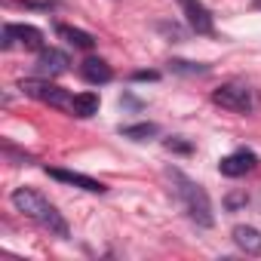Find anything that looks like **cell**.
Returning a JSON list of instances; mask_svg holds the SVG:
<instances>
[{
  "label": "cell",
  "instance_id": "cell-11",
  "mask_svg": "<svg viewBox=\"0 0 261 261\" xmlns=\"http://www.w3.org/2000/svg\"><path fill=\"white\" fill-rule=\"evenodd\" d=\"M230 237H233V243H237L240 252H246V255H261V230H258V227L237 224V227L230 230Z\"/></svg>",
  "mask_w": 261,
  "mask_h": 261
},
{
  "label": "cell",
  "instance_id": "cell-17",
  "mask_svg": "<svg viewBox=\"0 0 261 261\" xmlns=\"http://www.w3.org/2000/svg\"><path fill=\"white\" fill-rule=\"evenodd\" d=\"M166 151H178V154H191V145H188V142H178V139H166Z\"/></svg>",
  "mask_w": 261,
  "mask_h": 261
},
{
  "label": "cell",
  "instance_id": "cell-10",
  "mask_svg": "<svg viewBox=\"0 0 261 261\" xmlns=\"http://www.w3.org/2000/svg\"><path fill=\"white\" fill-rule=\"evenodd\" d=\"M80 77H83L86 83H92V86H101V83H111L114 71H111V65H108L105 59L89 56V59H83V65H80Z\"/></svg>",
  "mask_w": 261,
  "mask_h": 261
},
{
  "label": "cell",
  "instance_id": "cell-13",
  "mask_svg": "<svg viewBox=\"0 0 261 261\" xmlns=\"http://www.w3.org/2000/svg\"><path fill=\"white\" fill-rule=\"evenodd\" d=\"M56 34H59L65 43L77 46V49H92V46H95V37H92V34H86V31H80V28H74V25H59V28H56Z\"/></svg>",
  "mask_w": 261,
  "mask_h": 261
},
{
  "label": "cell",
  "instance_id": "cell-15",
  "mask_svg": "<svg viewBox=\"0 0 261 261\" xmlns=\"http://www.w3.org/2000/svg\"><path fill=\"white\" fill-rule=\"evenodd\" d=\"M169 68H172L175 74H206V71H209L206 65H191V62H181V59H172Z\"/></svg>",
  "mask_w": 261,
  "mask_h": 261
},
{
  "label": "cell",
  "instance_id": "cell-8",
  "mask_svg": "<svg viewBox=\"0 0 261 261\" xmlns=\"http://www.w3.org/2000/svg\"><path fill=\"white\" fill-rule=\"evenodd\" d=\"M46 175L56 178V181H62V185H74V188H80V191H89V194H105V191H108L105 181L89 178V175H83V172H71V169H46Z\"/></svg>",
  "mask_w": 261,
  "mask_h": 261
},
{
  "label": "cell",
  "instance_id": "cell-4",
  "mask_svg": "<svg viewBox=\"0 0 261 261\" xmlns=\"http://www.w3.org/2000/svg\"><path fill=\"white\" fill-rule=\"evenodd\" d=\"M212 101L221 105L224 111H233V114H249V111L258 105L255 92H252L246 83H224V86H218V89L212 92Z\"/></svg>",
  "mask_w": 261,
  "mask_h": 261
},
{
  "label": "cell",
  "instance_id": "cell-3",
  "mask_svg": "<svg viewBox=\"0 0 261 261\" xmlns=\"http://www.w3.org/2000/svg\"><path fill=\"white\" fill-rule=\"evenodd\" d=\"M19 89L28 98H37L49 108H71V98H74V95H68V89H62L49 77H25V80H19Z\"/></svg>",
  "mask_w": 261,
  "mask_h": 261
},
{
  "label": "cell",
  "instance_id": "cell-16",
  "mask_svg": "<svg viewBox=\"0 0 261 261\" xmlns=\"http://www.w3.org/2000/svg\"><path fill=\"white\" fill-rule=\"evenodd\" d=\"M246 203H249V197H246V194H227V197H224V206H227L230 212H233V209H240V206H246Z\"/></svg>",
  "mask_w": 261,
  "mask_h": 261
},
{
  "label": "cell",
  "instance_id": "cell-18",
  "mask_svg": "<svg viewBox=\"0 0 261 261\" xmlns=\"http://www.w3.org/2000/svg\"><path fill=\"white\" fill-rule=\"evenodd\" d=\"M133 80H160V74L157 71H136Z\"/></svg>",
  "mask_w": 261,
  "mask_h": 261
},
{
  "label": "cell",
  "instance_id": "cell-2",
  "mask_svg": "<svg viewBox=\"0 0 261 261\" xmlns=\"http://www.w3.org/2000/svg\"><path fill=\"white\" fill-rule=\"evenodd\" d=\"M166 175H169L172 194L178 197V203H181V209L188 212V218H191V221H197L200 227H212V224H215V215H212L209 194H206L194 178H188V175H185V172H178V169H169Z\"/></svg>",
  "mask_w": 261,
  "mask_h": 261
},
{
  "label": "cell",
  "instance_id": "cell-14",
  "mask_svg": "<svg viewBox=\"0 0 261 261\" xmlns=\"http://www.w3.org/2000/svg\"><path fill=\"white\" fill-rule=\"evenodd\" d=\"M160 133L157 123H136V126H120V136L123 139H133V142H145V139H154Z\"/></svg>",
  "mask_w": 261,
  "mask_h": 261
},
{
  "label": "cell",
  "instance_id": "cell-7",
  "mask_svg": "<svg viewBox=\"0 0 261 261\" xmlns=\"http://www.w3.org/2000/svg\"><path fill=\"white\" fill-rule=\"evenodd\" d=\"M178 7H181L188 25H191L197 34H212V31H215L212 16H209V10L203 7V0H178Z\"/></svg>",
  "mask_w": 261,
  "mask_h": 261
},
{
  "label": "cell",
  "instance_id": "cell-12",
  "mask_svg": "<svg viewBox=\"0 0 261 261\" xmlns=\"http://www.w3.org/2000/svg\"><path fill=\"white\" fill-rule=\"evenodd\" d=\"M74 117H80V120H89V117H95L98 114V95L95 92H80V95H74L71 98V108H68Z\"/></svg>",
  "mask_w": 261,
  "mask_h": 261
},
{
  "label": "cell",
  "instance_id": "cell-6",
  "mask_svg": "<svg viewBox=\"0 0 261 261\" xmlns=\"http://www.w3.org/2000/svg\"><path fill=\"white\" fill-rule=\"evenodd\" d=\"M255 163H258V157H255L252 151L240 148V151H233V154L221 157V163H218V172H221V175H227V178H240V175L252 172V169H255Z\"/></svg>",
  "mask_w": 261,
  "mask_h": 261
},
{
  "label": "cell",
  "instance_id": "cell-9",
  "mask_svg": "<svg viewBox=\"0 0 261 261\" xmlns=\"http://www.w3.org/2000/svg\"><path fill=\"white\" fill-rule=\"evenodd\" d=\"M71 68V59H68V53H62V49H40V56H37V71L40 74H46V77H56V74H65Z\"/></svg>",
  "mask_w": 261,
  "mask_h": 261
},
{
  "label": "cell",
  "instance_id": "cell-1",
  "mask_svg": "<svg viewBox=\"0 0 261 261\" xmlns=\"http://www.w3.org/2000/svg\"><path fill=\"white\" fill-rule=\"evenodd\" d=\"M13 206L22 212V215H28L31 221H37L40 227H46L49 233H56V237H62V240H68V221L62 218V212L43 197V194H37L34 188H16L13 191Z\"/></svg>",
  "mask_w": 261,
  "mask_h": 261
},
{
  "label": "cell",
  "instance_id": "cell-5",
  "mask_svg": "<svg viewBox=\"0 0 261 261\" xmlns=\"http://www.w3.org/2000/svg\"><path fill=\"white\" fill-rule=\"evenodd\" d=\"M16 40L25 49H43V34L34 25H4V49H10Z\"/></svg>",
  "mask_w": 261,
  "mask_h": 261
},
{
  "label": "cell",
  "instance_id": "cell-19",
  "mask_svg": "<svg viewBox=\"0 0 261 261\" xmlns=\"http://www.w3.org/2000/svg\"><path fill=\"white\" fill-rule=\"evenodd\" d=\"M255 7H258V10H261V0H255Z\"/></svg>",
  "mask_w": 261,
  "mask_h": 261
}]
</instances>
